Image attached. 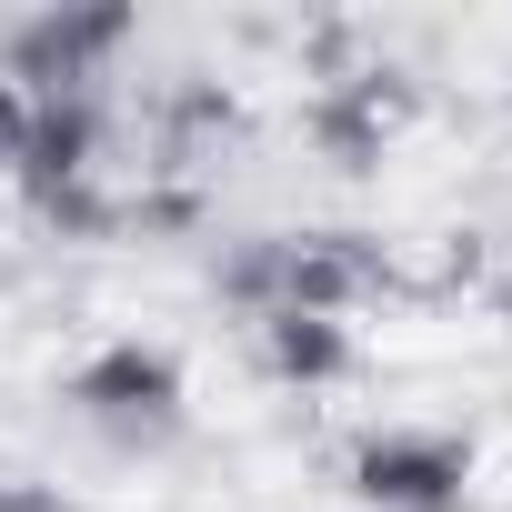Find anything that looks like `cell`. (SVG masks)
Returning a JSON list of instances; mask_svg holds the SVG:
<instances>
[{
	"mask_svg": "<svg viewBox=\"0 0 512 512\" xmlns=\"http://www.w3.org/2000/svg\"><path fill=\"white\" fill-rule=\"evenodd\" d=\"M402 111H412V81L402 71H342L312 101V141L342 151V161H382V141L402 131Z\"/></svg>",
	"mask_w": 512,
	"mask_h": 512,
	"instance_id": "obj_7",
	"label": "cell"
},
{
	"mask_svg": "<svg viewBox=\"0 0 512 512\" xmlns=\"http://www.w3.org/2000/svg\"><path fill=\"white\" fill-rule=\"evenodd\" d=\"M0 512H101V502H81L71 482H31V472H11V482H0Z\"/></svg>",
	"mask_w": 512,
	"mask_h": 512,
	"instance_id": "obj_8",
	"label": "cell"
},
{
	"mask_svg": "<svg viewBox=\"0 0 512 512\" xmlns=\"http://www.w3.org/2000/svg\"><path fill=\"white\" fill-rule=\"evenodd\" d=\"M392 282L402 272H392V251L372 231H282V292H272V312H332V322H352Z\"/></svg>",
	"mask_w": 512,
	"mask_h": 512,
	"instance_id": "obj_4",
	"label": "cell"
},
{
	"mask_svg": "<svg viewBox=\"0 0 512 512\" xmlns=\"http://www.w3.org/2000/svg\"><path fill=\"white\" fill-rule=\"evenodd\" d=\"M21 141H31V91L0 71V171H21Z\"/></svg>",
	"mask_w": 512,
	"mask_h": 512,
	"instance_id": "obj_9",
	"label": "cell"
},
{
	"mask_svg": "<svg viewBox=\"0 0 512 512\" xmlns=\"http://www.w3.org/2000/svg\"><path fill=\"white\" fill-rule=\"evenodd\" d=\"M251 352H262V372L282 392H332L362 372V332L332 322V312H262L251 322Z\"/></svg>",
	"mask_w": 512,
	"mask_h": 512,
	"instance_id": "obj_6",
	"label": "cell"
},
{
	"mask_svg": "<svg viewBox=\"0 0 512 512\" xmlns=\"http://www.w3.org/2000/svg\"><path fill=\"white\" fill-rule=\"evenodd\" d=\"M492 312H502V322H512V272H502V282H492Z\"/></svg>",
	"mask_w": 512,
	"mask_h": 512,
	"instance_id": "obj_10",
	"label": "cell"
},
{
	"mask_svg": "<svg viewBox=\"0 0 512 512\" xmlns=\"http://www.w3.org/2000/svg\"><path fill=\"white\" fill-rule=\"evenodd\" d=\"M131 11L121 0H91V11H31L0 31V71H11L21 91H91L121 51H131Z\"/></svg>",
	"mask_w": 512,
	"mask_h": 512,
	"instance_id": "obj_3",
	"label": "cell"
},
{
	"mask_svg": "<svg viewBox=\"0 0 512 512\" xmlns=\"http://www.w3.org/2000/svg\"><path fill=\"white\" fill-rule=\"evenodd\" d=\"M101 141H111L101 91H31V141H21V171H11L31 191V211L81 191V181H101Z\"/></svg>",
	"mask_w": 512,
	"mask_h": 512,
	"instance_id": "obj_5",
	"label": "cell"
},
{
	"mask_svg": "<svg viewBox=\"0 0 512 512\" xmlns=\"http://www.w3.org/2000/svg\"><path fill=\"white\" fill-rule=\"evenodd\" d=\"M342 482L372 512H462L472 502V442L442 422H372V432H352Z\"/></svg>",
	"mask_w": 512,
	"mask_h": 512,
	"instance_id": "obj_2",
	"label": "cell"
},
{
	"mask_svg": "<svg viewBox=\"0 0 512 512\" xmlns=\"http://www.w3.org/2000/svg\"><path fill=\"white\" fill-rule=\"evenodd\" d=\"M61 402H71L91 432L161 442V432H181V412H191V372H181L171 342H151V332H111V342H91V352L61 372Z\"/></svg>",
	"mask_w": 512,
	"mask_h": 512,
	"instance_id": "obj_1",
	"label": "cell"
}]
</instances>
